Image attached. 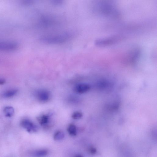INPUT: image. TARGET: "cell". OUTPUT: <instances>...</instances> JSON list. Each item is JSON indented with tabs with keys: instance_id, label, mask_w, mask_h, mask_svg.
Segmentation results:
<instances>
[{
	"instance_id": "6da1fadb",
	"label": "cell",
	"mask_w": 157,
	"mask_h": 157,
	"mask_svg": "<svg viewBox=\"0 0 157 157\" xmlns=\"http://www.w3.org/2000/svg\"><path fill=\"white\" fill-rule=\"evenodd\" d=\"M93 10L98 15L108 19H116L120 15L119 11L115 4L111 1H96L94 5Z\"/></svg>"
},
{
	"instance_id": "7a4b0ae2",
	"label": "cell",
	"mask_w": 157,
	"mask_h": 157,
	"mask_svg": "<svg viewBox=\"0 0 157 157\" xmlns=\"http://www.w3.org/2000/svg\"><path fill=\"white\" fill-rule=\"evenodd\" d=\"M74 34L71 32H67L60 34L43 36L40 40L42 42L49 44H60L66 42L73 37Z\"/></svg>"
},
{
	"instance_id": "3957f363",
	"label": "cell",
	"mask_w": 157,
	"mask_h": 157,
	"mask_svg": "<svg viewBox=\"0 0 157 157\" xmlns=\"http://www.w3.org/2000/svg\"><path fill=\"white\" fill-rule=\"evenodd\" d=\"M123 39V36L119 35L100 38L95 41V44L99 47H105L111 46L119 42Z\"/></svg>"
},
{
	"instance_id": "277c9868",
	"label": "cell",
	"mask_w": 157,
	"mask_h": 157,
	"mask_svg": "<svg viewBox=\"0 0 157 157\" xmlns=\"http://www.w3.org/2000/svg\"><path fill=\"white\" fill-rule=\"evenodd\" d=\"M21 125L30 133L36 132L38 129L37 126L32 121L28 119L22 120L21 122Z\"/></svg>"
},
{
	"instance_id": "5b68a950",
	"label": "cell",
	"mask_w": 157,
	"mask_h": 157,
	"mask_svg": "<svg viewBox=\"0 0 157 157\" xmlns=\"http://www.w3.org/2000/svg\"><path fill=\"white\" fill-rule=\"evenodd\" d=\"M18 45L11 42H0V51H11L17 49Z\"/></svg>"
},
{
	"instance_id": "8992f818",
	"label": "cell",
	"mask_w": 157,
	"mask_h": 157,
	"mask_svg": "<svg viewBox=\"0 0 157 157\" xmlns=\"http://www.w3.org/2000/svg\"><path fill=\"white\" fill-rule=\"evenodd\" d=\"M36 97L39 101L42 102H46L50 100V95L49 92L45 90L38 91L36 94Z\"/></svg>"
},
{
	"instance_id": "52a82bcc",
	"label": "cell",
	"mask_w": 157,
	"mask_h": 157,
	"mask_svg": "<svg viewBox=\"0 0 157 157\" xmlns=\"http://www.w3.org/2000/svg\"><path fill=\"white\" fill-rule=\"evenodd\" d=\"M90 88L89 85L81 83L76 85L74 88V90L78 93L83 94L88 92L90 90Z\"/></svg>"
},
{
	"instance_id": "ba28073f",
	"label": "cell",
	"mask_w": 157,
	"mask_h": 157,
	"mask_svg": "<svg viewBox=\"0 0 157 157\" xmlns=\"http://www.w3.org/2000/svg\"><path fill=\"white\" fill-rule=\"evenodd\" d=\"M54 22V20L49 16L43 17L39 20V25L44 27H48L52 25Z\"/></svg>"
},
{
	"instance_id": "9c48e42d",
	"label": "cell",
	"mask_w": 157,
	"mask_h": 157,
	"mask_svg": "<svg viewBox=\"0 0 157 157\" xmlns=\"http://www.w3.org/2000/svg\"><path fill=\"white\" fill-rule=\"evenodd\" d=\"M39 123L42 125H46L48 124L50 121V117L48 115H43L38 119Z\"/></svg>"
},
{
	"instance_id": "30bf717a",
	"label": "cell",
	"mask_w": 157,
	"mask_h": 157,
	"mask_svg": "<svg viewBox=\"0 0 157 157\" xmlns=\"http://www.w3.org/2000/svg\"><path fill=\"white\" fill-rule=\"evenodd\" d=\"M18 92L16 89H12L7 90L2 94V96L5 98H9L14 96Z\"/></svg>"
},
{
	"instance_id": "8fae6325",
	"label": "cell",
	"mask_w": 157,
	"mask_h": 157,
	"mask_svg": "<svg viewBox=\"0 0 157 157\" xmlns=\"http://www.w3.org/2000/svg\"><path fill=\"white\" fill-rule=\"evenodd\" d=\"M4 112L6 116L8 117H11L14 114V109L12 107H7L4 108Z\"/></svg>"
},
{
	"instance_id": "7c38bea8",
	"label": "cell",
	"mask_w": 157,
	"mask_h": 157,
	"mask_svg": "<svg viewBox=\"0 0 157 157\" xmlns=\"http://www.w3.org/2000/svg\"><path fill=\"white\" fill-rule=\"evenodd\" d=\"M67 130L70 135L73 136H75L77 134V128L74 125H69L68 127Z\"/></svg>"
},
{
	"instance_id": "4fadbf2b",
	"label": "cell",
	"mask_w": 157,
	"mask_h": 157,
	"mask_svg": "<svg viewBox=\"0 0 157 157\" xmlns=\"http://www.w3.org/2000/svg\"><path fill=\"white\" fill-rule=\"evenodd\" d=\"M64 137L63 132L60 131L56 132L54 135V139L55 140L58 141L63 139Z\"/></svg>"
},
{
	"instance_id": "5bb4252c",
	"label": "cell",
	"mask_w": 157,
	"mask_h": 157,
	"mask_svg": "<svg viewBox=\"0 0 157 157\" xmlns=\"http://www.w3.org/2000/svg\"><path fill=\"white\" fill-rule=\"evenodd\" d=\"M48 152L46 150H39L35 152L34 155L38 157H43L46 156Z\"/></svg>"
},
{
	"instance_id": "9a60e30c",
	"label": "cell",
	"mask_w": 157,
	"mask_h": 157,
	"mask_svg": "<svg viewBox=\"0 0 157 157\" xmlns=\"http://www.w3.org/2000/svg\"><path fill=\"white\" fill-rule=\"evenodd\" d=\"M72 116L74 119H80L83 117V114L81 112L76 111L73 113Z\"/></svg>"
},
{
	"instance_id": "2e32d148",
	"label": "cell",
	"mask_w": 157,
	"mask_h": 157,
	"mask_svg": "<svg viewBox=\"0 0 157 157\" xmlns=\"http://www.w3.org/2000/svg\"><path fill=\"white\" fill-rule=\"evenodd\" d=\"M52 3L55 5H60L62 3V1L59 0H54L52 1Z\"/></svg>"
},
{
	"instance_id": "e0dca14e",
	"label": "cell",
	"mask_w": 157,
	"mask_h": 157,
	"mask_svg": "<svg viewBox=\"0 0 157 157\" xmlns=\"http://www.w3.org/2000/svg\"><path fill=\"white\" fill-rule=\"evenodd\" d=\"M6 81L3 78H0V85H3L5 83Z\"/></svg>"
},
{
	"instance_id": "ac0fdd59",
	"label": "cell",
	"mask_w": 157,
	"mask_h": 157,
	"mask_svg": "<svg viewBox=\"0 0 157 157\" xmlns=\"http://www.w3.org/2000/svg\"><path fill=\"white\" fill-rule=\"evenodd\" d=\"M75 157H83V156L81 155H77Z\"/></svg>"
}]
</instances>
